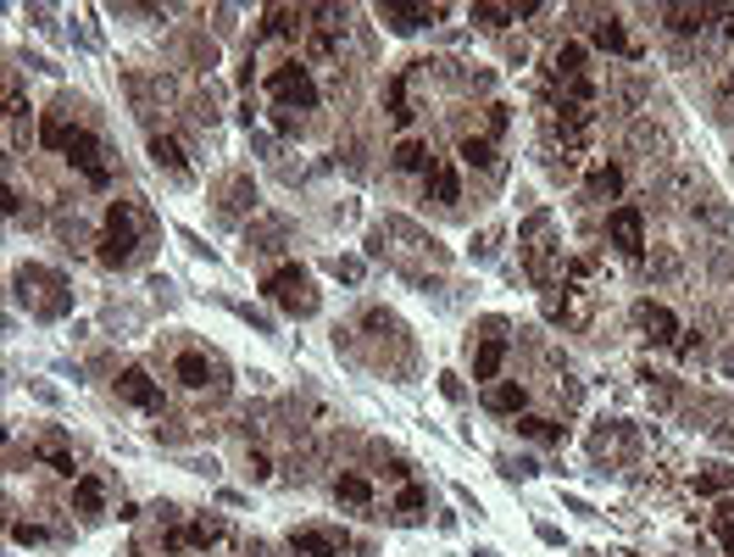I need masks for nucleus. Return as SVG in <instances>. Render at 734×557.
<instances>
[{"label": "nucleus", "instance_id": "ea45409f", "mask_svg": "<svg viewBox=\"0 0 734 557\" xmlns=\"http://www.w3.org/2000/svg\"><path fill=\"white\" fill-rule=\"evenodd\" d=\"M718 23H723V39H734V7H718Z\"/></svg>", "mask_w": 734, "mask_h": 557}, {"label": "nucleus", "instance_id": "a19ab883", "mask_svg": "<svg viewBox=\"0 0 734 557\" xmlns=\"http://www.w3.org/2000/svg\"><path fill=\"white\" fill-rule=\"evenodd\" d=\"M718 362H723V374H729V380H734V346H729V351H723V357H718Z\"/></svg>", "mask_w": 734, "mask_h": 557}, {"label": "nucleus", "instance_id": "4c0bfd02", "mask_svg": "<svg viewBox=\"0 0 734 557\" xmlns=\"http://www.w3.org/2000/svg\"><path fill=\"white\" fill-rule=\"evenodd\" d=\"M507 62H512V67H523V62H528V45H523V39H512V45H507Z\"/></svg>", "mask_w": 734, "mask_h": 557}, {"label": "nucleus", "instance_id": "f3484780", "mask_svg": "<svg viewBox=\"0 0 734 557\" xmlns=\"http://www.w3.org/2000/svg\"><path fill=\"white\" fill-rule=\"evenodd\" d=\"M307 39V7H268L262 12V45H296Z\"/></svg>", "mask_w": 734, "mask_h": 557}, {"label": "nucleus", "instance_id": "e433bc0d", "mask_svg": "<svg viewBox=\"0 0 734 557\" xmlns=\"http://www.w3.org/2000/svg\"><path fill=\"white\" fill-rule=\"evenodd\" d=\"M334 278H346V285H357V278H362V262H357V257H334Z\"/></svg>", "mask_w": 734, "mask_h": 557}, {"label": "nucleus", "instance_id": "a878e982", "mask_svg": "<svg viewBox=\"0 0 734 557\" xmlns=\"http://www.w3.org/2000/svg\"><path fill=\"white\" fill-rule=\"evenodd\" d=\"M73 513H78V519H101V513H107V485H101V474H78V480H73Z\"/></svg>", "mask_w": 734, "mask_h": 557}, {"label": "nucleus", "instance_id": "72a5a7b5", "mask_svg": "<svg viewBox=\"0 0 734 557\" xmlns=\"http://www.w3.org/2000/svg\"><path fill=\"white\" fill-rule=\"evenodd\" d=\"M507 112H512V107H507V101H489V107H484V117H478V128H473V134H484V139H496V146H501V134H507Z\"/></svg>", "mask_w": 734, "mask_h": 557}, {"label": "nucleus", "instance_id": "f257e3e1", "mask_svg": "<svg viewBox=\"0 0 734 557\" xmlns=\"http://www.w3.org/2000/svg\"><path fill=\"white\" fill-rule=\"evenodd\" d=\"M590 134H596V112H584L573 101H562L557 89L540 96V139L557 173H579V162L590 157Z\"/></svg>", "mask_w": 734, "mask_h": 557}, {"label": "nucleus", "instance_id": "f8f14e48", "mask_svg": "<svg viewBox=\"0 0 734 557\" xmlns=\"http://www.w3.org/2000/svg\"><path fill=\"white\" fill-rule=\"evenodd\" d=\"M439 162H446V157H434V139H428L423 128H418V134H401L396 146H389V168L407 173V178H428Z\"/></svg>", "mask_w": 734, "mask_h": 557}, {"label": "nucleus", "instance_id": "dca6fc26", "mask_svg": "<svg viewBox=\"0 0 734 557\" xmlns=\"http://www.w3.org/2000/svg\"><path fill=\"white\" fill-rule=\"evenodd\" d=\"M378 17L396 34H418V28H434L446 17V7H428V0H378Z\"/></svg>", "mask_w": 734, "mask_h": 557}, {"label": "nucleus", "instance_id": "c9c22d12", "mask_svg": "<svg viewBox=\"0 0 734 557\" xmlns=\"http://www.w3.org/2000/svg\"><path fill=\"white\" fill-rule=\"evenodd\" d=\"M12 541L17 546H45V541H51V530H45V524H12Z\"/></svg>", "mask_w": 734, "mask_h": 557}, {"label": "nucleus", "instance_id": "7c9ffc66", "mask_svg": "<svg viewBox=\"0 0 734 557\" xmlns=\"http://www.w3.org/2000/svg\"><path fill=\"white\" fill-rule=\"evenodd\" d=\"M389 513H396L401 524H418V519L428 513V491H423V485H401L396 502H389Z\"/></svg>", "mask_w": 734, "mask_h": 557}, {"label": "nucleus", "instance_id": "ddd939ff", "mask_svg": "<svg viewBox=\"0 0 734 557\" xmlns=\"http://www.w3.org/2000/svg\"><path fill=\"white\" fill-rule=\"evenodd\" d=\"M590 45H596V51H607V57H623V62H640V57H646V45L623 28V17H618V12H596V23H590Z\"/></svg>", "mask_w": 734, "mask_h": 557}, {"label": "nucleus", "instance_id": "9b49d317", "mask_svg": "<svg viewBox=\"0 0 734 557\" xmlns=\"http://www.w3.org/2000/svg\"><path fill=\"white\" fill-rule=\"evenodd\" d=\"M546 78H551V89H568L579 78H590V45H584V39L551 45V51H546Z\"/></svg>", "mask_w": 734, "mask_h": 557}, {"label": "nucleus", "instance_id": "1a4fd4ad", "mask_svg": "<svg viewBox=\"0 0 734 557\" xmlns=\"http://www.w3.org/2000/svg\"><path fill=\"white\" fill-rule=\"evenodd\" d=\"M418 117H423V107L412 96V73H396L384 84V123L396 128V139H401V134H418Z\"/></svg>", "mask_w": 734, "mask_h": 557}, {"label": "nucleus", "instance_id": "6ab92c4d", "mask_svg": "<svg viewBox=\"0 0 734 557\" xmlns=\"http://www.w3.org/2000/svg\"><path fill=\"white\" fill-rule=\"evenodd\" d=\"M34 462H39V469H51V474H62V480H78V474H84L78 457H73V446H67L57 430L34 441Z\"/></svg>", "mask_w": 734, "mask_h": 557}, {"label": "nucleus", "instance_id": "2eb2a0df", "mask_svg": "<svg viewBox=\"0 0 734 557\" xmlns=\"http://www.w3.org/2000/svg\"><path fill=\"white\" fill-rule=\"evenodd\" d=\"M634 323H640V335H646L651 346H673V341L684 335L679 312H673L668 301H651V296H640V301H634Z\"/></svg>", "mask_w": 734, "mask_h": 557}, {"label": "nucleus", "instance_id": "aec40b11", "mask_svg": "<svg viewBox=\"0 0 734 557\" xmlns=\"http://www.w3.org/2000/svg\"><path fill=\"white\" fill-rule=\"evenodd\" d=\"M623 196V168L612 162V157H596L590 162V173H584V201H618Z\"/></svg>", "mask_w": 734, "mask_h": 557}, {"label": "nucleus", "instance_id": "412c9836", "mask_svg": "<svg viewBox=\"0 0 734 557\" xmlns=\"http://www.w3.org/2000/svg\"><path fill=\"white\" fill-rule=\"evenodd\" d=\"M507 351H512V346H507V335H484V341H478V351H473V380H478L484 391L501 380V368H507Z\"/></svg>", "mask_w": 734, "mask_h": 557}, {"label": "nucleus", "instance_id": "9d476101", "mask_svg": "<svg viewBox=\"0 0 734 557\" xmlns=\"http://www.w3.org/2000/svg\"><path fill=\"white\" fill-rule=\"evenodd\" d=\"M117 401H128L145 418H162V407H167L162 380H151V368H123V374H117Z\"/></svg>", "mask_w": 734, "mask_h": 557}, {"label": "nucleus", "instance_id": "2f4dec72", "mask_svg": "<svg viewBox=\"0 0 734 557\" xmlns=\"http://www.w3.org/2000/svg\"><path fill=\"white\" fill-rule=\"evenodd\" d=\"M473 23H478V28H489V34H507V28L518 23V7H496V0H478V7H473Z\"/></svg>", "mask_w": 734, "mask_h": 557}, {"label": "nucleus", "instance_id": "473e14b6", "mask_svg": "<svg viewBox=\"0 0 734 557\" xmlns=\"http://www.w3.org/2000/svg\"><path fill=\"white\" fill-rule=\"evenodd\" d=\"M712 535H718V541L729 546V557H734V491L712 502Z\"/></svg>", "mask_w": 734, "mask_h": 557}, {"label": "nucleus", "instance_id": "423d86ee", "mask_svg": "<svg viewBox=\"0 0 734 557\" xmlns=\"http://www.w3.org/2000/svg\"><path fill=\"white\" fill-rule=\"evenodd\" d=\"M262 290H268V301H273V307L296 312V318H312V312H318V290H312V278H307V268H301V262L273 268V273L262 278Z\"/></svg>", "mask_w": 734, "mask_h": 557}, {"label": "nucleus", "instance_id": "7ed1b4c3", "mask_svg": "<svg viewBox=\"0 0 734 557\" xmlns=\"http://www.w3.org/2000/svg\"><path fill=\"white\" fill-rule=\"evenodd\" d=\"M145 235H151V212H145V201H134V196L112 201L107 218H101V251H95V262L101 268H128Z\"/></svg>", "mask_w": 734, "mask_h": 557}, {"label": "nucleus", "instance_id": "58836bf2", "mask_svg": "<svg viewBox=\"0 0 734 557\" xmlns=\"http://www.w3.org/2000/svg\"><path fill=\"white\" fill-rule=\"evenodd\" d=\"M439 391H446V396L457 401V396H462V380H457V374H439Z\"/></svg>", "mask_w": 734, "mask_h": 557}, {"label": "nucleus", "instance_id": "0eeeda50", "mask_svg": "<svg viewBox=\"0 0 734 557\" xmlns=\"http://www.w3.org/2000/svg\"><path fill=\"white\" fill-rule=\"evenodd\" d=\"M173 380L184 391H217L223 385V362L212 351H201V346H184V351H173Z\"/></svg>", "mask_w": 734, "mask_h": 557}, {"label": "nucleus", "instance_id": "6e6552de", "mask_svg": "<svg viewBox=\"0 0 734 557\" xmlns=\"http://www.w3.org/2000/svg\"><path fill=\"white\" fill-rule=\"evenodd\" d=\"M607 246L618 257H640L646 251V212L634 207V201H623V207L607 212Z\"/></svg>", "mask_w": 734, "mask_h": 557}, {"label": "nucleus", "instance_id": "f03ea898", "mask_svg": "<svg viewBox=\"0 0 734 557\" xmlns=\"http://www.w3.org/2000/svg\"><path fill=\"white\" fill-rule=\"evenodd\" d=\"M39 146L45 151H57L73 173H84V184H95V190H107L112 184V162H107V146L95 139L67 107H57L51 117L39 123Z\"/></svg>", "mask_w": 734, "mask_h": 557}, {"label": "nucleus", "instance_id": "393cba45", "mask_svg": "<svg viewBox=\"0 0 734 557\" xmlns=\"http://www.w3.org/2000/svg\"><path fill=\"white\" fill-rule=\"evenodd\" d=\"M512 430H518L523 441H540V446H562V441H568V424H557V418H546V412H518Z\"/></svg>", "mask_w": 734, "mask_h": 557}, {"label": "nucleus", "instance_id": "c85d7f7f", "mask_svg": "<svg viewBox=\"0 0 734 557\" xmlns=\"http://www.w3.org/2000/svg\"><path fill=\"white\" fill-rule=\"evenodd\" d=\"M662 17H668V34L691 39V34H707V23H712L718 12H712V7H662Z\"/></svg>", "mask_w": 734, "mask_h": 557}, {"label": "nucleus", "instance_id": "b1692460", "mask_svg": "<svg viewBox=\"0 0 734 557\" xmlns=\"http://www.w3.org/2000/svg\"><path fill=\"white\" fill-rule=\"evenodd\" d=\"M457 162L462 168H478V173H496V162H501V146H496V139H484V134H462L457 139Z\"/></svg>", "mask_w": 734, "mask_h": 557}, {"label": "nucleus", "instance_id": "c756f323", "mask_svg": "<svg viewBox=\"0 0 734 557\" xmlns=\"http://www.w3.org/2000/svg\"><path fill=\"white\" fill-rule=\"evenodd\" d=\"M691 491L718 502V496H729V491H734V469H729V462H707L701 474H691Z\"/></svg>", "mask_w": 734, "mask_h": 557}, {"label": "nucleus", "instance_id": "4be33fe9", "mask_svg": "<svg viewBox=\"0 0 734 557\" xmlns=\"http://www.w3.org/2000/svg\"><path fill=\"white\" fill-rule=\"evenodd\" d=\"M484 412H496V418L528 412V385H523V380H496V385L484 391Z\"/></svg>", "mask_w": 734, "mask_h": 557}, {"label": "nucleus", "instance_id": "79ce46f5", "mask_svg": "<svg viewBox=\"0 0 734 557\" xmlns=\"http://www.w3.org/2000/svg\"><path fill=\"white\" fill-rule=\"evenodd\" d=\"M729 84H734V57H729Z\"/></svg>", "mask_w": 734, "mask_h": 557}, {"label": "nucleus", "instance_id": "4468645a", "mask_svg": "<svg viewBox=\"0 0 734 557\" xmlns=\"http://www.w3.org/2000/svg\"><path fill=\"white\" fill-rule=\"evenodd\" d=\"M289 552L296 557H346L351 535L334 524H301V530H289Z\"/></svg>", "mask_w": 734, "mask_h": 557}, {"label": "nucleus", "instance_id": "5701e85b", "mask_svg": "<svg viewBox=\"0 0 734 557\" xmlns=\"http://www.w3.org/2000/svg\"><path fill=\"white\" fill-rule=\"evenodd\" d=\"M423 201H434V207H457V201H462V173H457V162H439V168L423 178Z\"/></svg>", "mask_w": 734, "mask_h": 557}, {"label": "nucleus", "instance_id": "f704fd0d", "mask_svg": "<svg viewBox=\"0 0 734 557\" xmlns=\"http://www.w3.org/2000/svg\"><path fill=\"white\" fill-rule=\"evenodd\" d=\"M245 480H251V485H273L278 480V462L268 451H245Z\"/></svg>", "mask_w": 734, "mask_h": 557}, {"label": "nucleus", "instance_id": "a211bd4d", "mask_svg": "<svg viewBox=\"0 0 734 557\" xmlns=\"http://www.w3.org/2000/svg\"><path fill=\"white\" fill-rule=\"evenodd\" d=\"M334 502H346L351 513H373V507H378V485L368 474H357V469H339L334 474Z\"/></svg>", "mask_w": 734, "mask_h": 557}, {"label": "nucleus", "instance_id": "39448f33", "mask_svg": "<svg viewBox=\"0 0 734 557\" xmlns=\"http://www.w3.org/2000/svg\"><path fill=\"white\" fill-rule=\"evenodd\" d=\"M228 519L223 513H195V519H184V524H173V535L162 541L167 552H195V557H217V552H228Z\"/></svg>", "mask_w": 734, "mask_h": 557}, {"label": "nucleus", "instance_id": "20e7f679", "mask_svg": "<svg viewBox=\"0 0 734 557\" xmlns=\"http://www.w3.org/2000/svg\"><path fill=\"white\" fill-rule=\"evenodd\" d=\"M268 101H273V112H289V117L318 112L323 89H318V78H312V62H301V57H278V62L268 67Z\"/></svg>", "mask_w": 734, "mask_h": 557}, {"label": "nucleus", "instance_id": "cd10ccee", "mask_svg": "<svg viewBox=\"0 0 734 557\" xmlns=\"http://www.w3.org/2000/svg\"><path fill=\"white\" fill-rule=\"evenodd\" d=\"M7 146H12V151H23V146H28V101H23L17 78L7 84Z\"/></svg>", "mask_w": 734, "mask_h": 557}, {"label": "nucleus", "instance_id": "bb28decb", "mask_svg": "<svg viewBox=\"0 0 734 557\" xmlns=\"http://www.w3.org/2000/svg\"><path fill=\"white\" fill-rule=\"evenodd\" d=\"M151 162L167 173V178H189V157H184V146H178V139L173 134H151Z\"/></svg>", "mask_w": 734, "mask_h": 557}]
</instances>
